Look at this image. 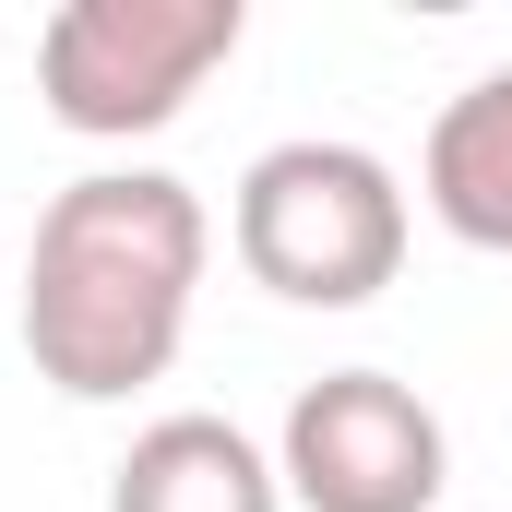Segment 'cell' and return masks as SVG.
I'll return each instance as SVG.
<instances>
[{
	"label": "cell",
	"mask_w": 512,
	"mask_h": 512,
	"mask_svg": "<svg viewBox=\"0 0 512 512\" xmlns=\"http://www.w3.org/2000/svg\"><path fill=\"white\" fill-rule=\"evenodd\" d=\"M215 262V215L167 167H84L48 191L36 251H24V358L72 405H131L143 382L179 370L191 298Z\"/></svg>",
	"instance_id": "obj_1"
},
{
	"label": "cell",
	"mask_w": 512,
	"mask_h": 512,
	"mask_svg": "<svg viewBox=\"0 0 512 512\" xmlns=\"http://www.w3.org/2000/svg\"><path fill=\"white\" fill-rule=\"evenodd\" d=\"M417 239V203L370 143H334V131H298V143H262L239 167V203H227V251L262 298L286 310H370Z\"/></svg>",
	"instance_id": "obj_2"
},
{
	"label": "cell",
	"mask_w": 512,
	"mask_h": 512,
	"mask_svg": "<svg viewBox=\"0 0 512 512\" xmlns=\"http://www.w3.org/2000/svg\"><path fill=\"white\" fill-rule=\"evenodd\" d=\"M239 36V0H60L36 24V96L72 143H143L239 60Z\"/></svg>",
	"instance_id": "obj_3"
},
{
	"label": "cell",
	"mask_w": 512,
	"mask_h": 512,
	"mask_svg": "<svg viewBox=\"0 0 512 512\" xmlns=\"http://www.w3.org/2000/svg\"><path fill=\"white\" fill-rule=\"evenodd\" d=\"M274 477L298 512H441L453 429L393 370H322V382H298L286 429H274Z\"/></svg>",
	"instance_id": "obj_4"
},
{
	"label": "cell",
	"mask_w": 512,
	"mask_h": 512,
	"mask_svg": "<svg viewBox=\"0 0 512 512\" xmlns=\"http://www.w3.org/2000/svg\"><path fill=\"white\" fill-rule=\"evenodd\" d=\"M108 512H286V477L239 417L179 405V417L131 429V453L108 465Z\"/></svg>",
	"instance_id": "obj_5"
},
{
	"label": "cell",
	"mask_w": 512,
	"mask_h": 512,
	"mask_svg": "<svg viewBox=\"0 0 512 512\" xmlns=\"http://www.w3.org/2000/svg\"><path fill=\"white\" fill-rule=\"evenodd\" d=\"M417 203L465 239V251H512V60H489L417 155Z\"/></svg>",
	"instance_id": "obj_6"
},
{
	"label": "cell",
	"mask_w": 512,
	"mask_h": 512,
	"mask_svg": "<svg viewBox=\"0 0 512 512\" xmlns=\"http://www.w3.org/2000/svg\"><path fill=\"white\" fill-rule=\"evenodd\" d=\"M0 286H12V251H0Z\"/></svg>",
	"instance_id": "obj_7"
}]
</instances>
